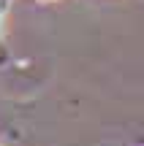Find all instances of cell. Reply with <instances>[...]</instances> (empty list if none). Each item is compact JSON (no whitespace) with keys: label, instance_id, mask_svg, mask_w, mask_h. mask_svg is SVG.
<instances>
[]
</instances>
